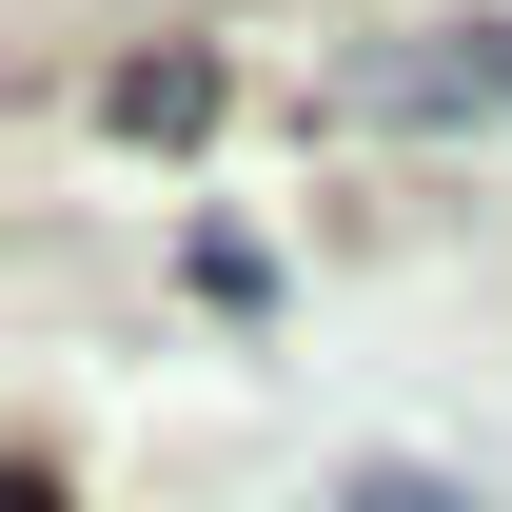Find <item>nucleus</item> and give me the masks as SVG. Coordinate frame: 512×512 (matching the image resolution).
I'll list each match as a JSON object with an SVG mask.
<instances>
[{"mask_svg":"<svg viewBox=\"0 0 512 512\" xmlns=\"http://www.w3.org/2000/svg\"><path fill=\"white\" fill-rule=\"evenodd\" d=\"M119 119H138V138H197V119H217V60H138Z\"/></svg>","mask_w":512,"mask_h":512,"instance_id":"nucleus-2","label":"nucleus"},{"mask_svg":"<svg viewBox=\"0 0 512 512\" xmlns=\"http://www.w3.org/2000/svg\"><path fill=\"white\" fill-rule=\"evenodd\" d=\"M375 99H394V119H512V20H473V40H434V60H394Z\"/></svg>","mask_w":512,"mask_h":512,"instance_id":"nucleus-1","label":"nucleus"},{"mask_svg":"<svg viewBox=\"0 0 512 512\" xmlns=\"http://www.w3.org/2000/svg\"><path fill=\"white\" fill-rule=\"evenodd\" d=\"M335 512H473L453 473H414V453H375V473H335Z\"/></svg>","mask_w":512,"mask_h":512,"instance_id":"nucleus-3","label":"nucleus"}]
</instances>
